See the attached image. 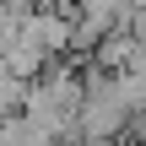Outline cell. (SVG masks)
Instances as JSON below:
<instances>
[{"label":"cell","instance_id":"cell-1","mask_svg":"<svg viewBox=\"0 0 146 146\" xmlns=\"http://www.w3.org/2000/svg\"><path fill=\"white\" fill-rule=\"evenodd\" d=\"M0 146H49V135L27 114H11V119H0Z\"/></svg>","mask_w":146,"mask_h":146}]
</instances>
